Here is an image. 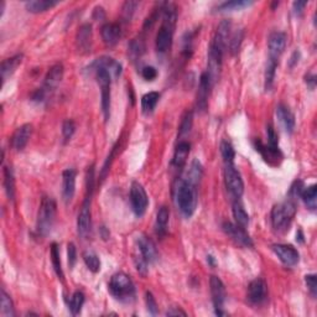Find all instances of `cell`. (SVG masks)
I'll return each instance as SVG.
<instances>
[{"label": "cell", "instance_id": "obj_55", "mask_svg": "<svg viewBox=\"0 0 317 317\" xmlns=\"http://www.w3.org/2000/svg\"><path fill=\"white\" fill-rule=\"evenodd\" d=\"M296 240H299L300 243H304V235H302L301 231H299V234H296Z\"/></svg>", "mask_w": 317, "mask_h": 317}, {"label": "cell", "instance_id": "obj_25", "mask_svg": "<svg viewBox=\"0 0 317 317\" xmlns=\"http://www.w3.org/2000/svg\"><path fill=\"white\" fill-rule=\"evenodd\" d=\"M91 67H104L107 71L111 74V76L113 75L116 78L119 77L120 74H122V66H120V63L111 57L98 58V60H95L91 64Z\"/></svg>", "mask_w": 317, "mask_h": 317}, {"label": "cell", "instance_id": "obj_16", "mask_svg": "<svg viewBox=\"0 0 317 317\" xmlns=\"http://www.w3.org/2000/svg\"><path fill=\"white\" fill-rule=\"evenodd\" d=\"M269 46V57H273L279 60L280 55L284 52L286 46V35L284 32L275 31L270 33L268 41Z\"/></svg>", "mask_w": 317, "mask_h": 317}, {"label": "cell", "instance_id": "obj_47", "mask_svg": "<svg viewBox=\"0 0 317 317\" xmlns=\"http://www.w3.org/2000/svg\"><path fill=\"white\" fill-rule=\"evenodd\" d=\"M305 283H306V286L310 291V294L313 297L316 296L317 294V279H316V275L313 274H308L305 276Z\"/></svg>", "mask_w": 317, "mask_h": 317}, {"label": "cell", "instance_id": "obj_5", "mask_svg": "<svg viewBox=\"0 0 317 317\" xmlns=\"http://www.w3.org/2000/svg\"><path fill=\"white\" fill-rule=\"evenodd\" d=\"M91 68H94L95 71V77H97L98 85L100 87L102 111L105 120H108L109 112H111V74L104 67H91Z\"/></svg>", "mask_w": 317, "mask_h": 317}, {"label": "cell", "instance_id": "obj_54", "mask_svg": "<svg viewBox=\"0 0 317 317\" xmlns=\"http://www.w3.org/2000/svg\"><path fill=\"white\" fill-rule=\"evenodd\" d=\"M299 57H300V52H297V51L294 52L293 56H291V58H290V62H289V66L290 67L295 66V64L297 63V61H299Z\"/></svg>", "mask_w": 317, "mask_h": 317}, {"label": "cell", "instance_id": "obj_38", "mask_svg": "<svg viewBox=\"0 0 317 317\" xmlns=\"http://www.w3.org/2000/svg\"><path fill=\"white\" fill-rule=\"evenodd\" d=\"M51 262L52 266L55 269L56 274L60 277L61 280H63V271H62V266H61V259H60V249H58V245L56 243H52L51 245Z\"/></svg>", "mask_w": 317, "mask_h": 317}, {"label": "cell", "instance_id": "obj_8", "mask_svg": "<svg viewBox=\"0 0 317 317\" xmlns=\"http://www.w3.org/2000/svg\"><path fill=\"white\" fill-rule=\"evenodd\" d=\"M209 286H211V295H212V301H213V306H215L216 310V315L222 316L224 315V312L222 311L224 302H226V288H224V284L222 283V280L220 279L216 275H212L211 279H209Z\"/></svg>", "mask_w": 317, "mask_h": 317}, {"label": "cell", "instance_id": "obj_50", "mask_svg": "<svg viewBox=\"0 0 317 317\" xmlns=\"http://www.w3.org/2000/svg\"><path fill=\"white\" fill-rule=\"evenodd\" d=\"M266 134H268V145H270V147L273 148H279V145H277L279 144L277 135L271 125H269V127L266 128Z\"/></svg>", "mask_w": 317, "mask_h": 317}, {"label": "cell", "instance_id": "obj_26", "mask_svg": "<svg viewBox=\"0 0 317 317\" xmlns=\"http://www.w3.org/2000/svg\"><path fill=\"white\" fill-rule=\"evenodd\" d=\"M22 61V55H16L14 57L8 58L2 62V67H0V72H2V80L3 82L8 80V77H10L11 75L15 72V69L18 68L19 64Z\"/></svg>", "mask_w": 317, "mask_h": 317}, {"label": "cell", "instance_id": "obj_15", "mask_svg": "<svg viewBox=\"0 0 317 317\" xmlns=\"http://www.w3.org/2000/svg\"><path fill=\"white\" fill-rule=\"evenodd\" d=\"M229 31H231V21L229 20L221 21L217 30H216L215 38H213L211 43L212 46H215L216 49L224 53L227 49V45H228Z\"/></svg>", "mask_w": 317, "mask_h": 317}, {"label": "cell", "instance_id": "obj_6", "mask_svg": "<svg viewBox=\"0 0 317 317\" xmlns=\"http://www.w3.org/2000/svg\"><path fill=\"white\" fill-rule=\"evenodd\" d=\"M224 184L227 190L234 198H239L244 192V184L239 171L233 164H226L224 166Z\"/></svg>", "mask_w": 317, "mask_h": 317}, {"label": "cell", "instance_id": "obj_7", "mask_svg": "<svg viewBox=\"0 0 317 317\" xmlns=\"http://www.w3.org/2000/svg\"><path fill=\"white\" fill-rule=\"evenodd\" d=\"M130 203L131 209L135 213L136 217H142L147 212L149 206V197L147 191L139 182H133L130 186Z\"/></svg>", "mask_w": 317, "mask_h": 317}, {"label": "cell", "instance_id": "obj_48", "mask_svg": "<svg viewBox=\"0 0 317 317\" xmlns=\"http://www.w3.org/2000/svg\"><path fill=\"white\" fill-rule=\"evenodd\" d=\"M67 257H68L69 268H74L76 262H77V249L74 243H68L67 245Z\"/></svg>", "mask_w": 317, "mask_h": 317}, {"label": "cell", "instance_id": "obj_36", "mask_svg": "<svg viewBox=\"0 0 317 317\" xmlns=\"http://www.w3.org/2000/svg\"><path fill=\"white\" fill-rule=\"evenodd\" d=\"M145 52V41L143 40V38H136L134 40H131L130 45H129V53H130V57L136 60L143 56V53Z\"/></svg>", "mask_w": 317, "mask_h": 317}, {"label": "cell", "instance_id": "obj_33", "mask_svg": "<svg viewBox=\"0 0 317 317\" xmlns=\"http://www.w3.org/2000/svg\"><path fill=\"white\" fill-rule=\"evenodd\" d=\"M4 187L9 200L14 201V197H15V180H14V173L10 167H4Z\"/></svg>", "mask_w": 317, "mask_h": 317}, {"label": "cell", "instance_id": "obj_20", "mask_svg": "<svg viewBox=\"0 0 317 317\" xmlns=\"http://www.w3.org/2000/svg\"><path fill=\"white\" fill-rule=\"evenodd\" d=\"M77 47L78 51L89 52L92 47V26L89 24H83L77 32Z\"/></svg>", "mask_w": 317, "mask_h": 317}, {"label": "cell", "instance_id": "obj_11", "mask_svg": "<svg viewBox=\"0 0 317 317\" xmlns=\"http://www.w3.org/2000/svg\"><path fill=\"white\" fill-rule=\"evenodd\" d=\"M212 82L209 80V76L207 72L201 75L200 77V85H198V91H197V97H196V108L198 112L203 113L207 111V107H208V95H209V89L212 87Z\"/></svg>", "mask_w": 317, "mask_h": 317}, {"label": "cell", "instance_id": "obj_12", "mask_svg": "<svg viewBox=\"0 0 317 317\" xmlns=\"http://www.w3.org/2000/svg\"><path fill=\"white\" fill-rule=\"evenodd\" d=\"M273 251L286 266H294L299 263V252L293 245H288V244H274Z\"/></svg>", "mask_w": 317, "mask_h": 317}, {"label": "cell", "instance_id": "obj_53", "mask_svg": "<svg viewBox=\"0 0 317 317\" xmlns=\"http://www.w3.org/2000/svg\"><path fill=\"white\" fill-rule=\"evenodd\" d=\"M306 83L310 88H315L316 86V76L315 75H307L306 76Z\"/></svg>", "mask_w": 317, "mask_h": 317}, {"label": "cell", "instance_id": "obj_34", "mask_svg": "<svg viewBox=\"0 0 317 317\" xmlns=\"http://www.w3.org/2000/svg\"><path fill=\"white\" fill-rule=\"evenodd\" d=\"M253 5V2H245V0H233V2H224L217 7L218 11H233L242 10Z\"/></svg>", "mask_w": 317, "mask_h": 317}, {"label": "cell", "instance_id": "obj_9", "mask_svg": "<svg viewBox=\"0 0 317 317\" xmlns=\"http://www.w3.org/2000/svg\"><path fill=\"white\" fill-rule=\"evenodd\" d=\"M222 228L224 233L231 238L233 242L237 243L238 245L245 246V248H252L253 246V240L249 237L248 233L245 232V228H242L238 224L231 222H224Z\"/></svg>", "mask_w": 317, "mask_h": 317}, {"label": "cell", "instance_id": "obj_42", "mask_svg": "<svg viewBox=\"0 0 317 317\" xmlns=\"http://www.w3.org/2000/svg\"><path fill=\"white\" fill-rule=\"evenodd\" d=\"M192 123H193V114L192 112H186L185 113L184 118L181 120V125H180V130H179V135L182 136L185 134L190 133L191 128H192Z\"/></svg>", "mask_w": 317, "mask_h": 317}, {"label": "cell", "instance_id": "obj_56", "mask_svg": "<svg viewBox=\"0 0 317 317\" xmlns=\"http://www.w3.org/2000/svg\"><path fill=\"white\" fill-rule=\"evenodd\" d=\"M207 262L211 264V266H215V258H213L212 255H208V257H207Z\"/></svg>", "mask_w": 317, "mask_h": 317}, {"label": "cell", "instance_id": "obj_21", "mask_svg": "<svg viewBox=\"0 0 317 317\" xmlns=\"http://www.w3.org/2000/svg\"><path fill=\"white\" fill-rule=\"evenodd\" d=\"M257 150L262 154V156L264 158L266 162H269L270 165H279V162L281 161L283 155L280 153L279 148H273L270 145H264L262 142L258 140L257 143Z\"/></svg>", "mask_w": 317, "mask_h": 317}, {"label": "cell", "instance_id": "obj_41", "mask_svg": "<svg viewBox=\"0 0 317 317\" xmlns=\"http://www.w3.org/2000/svg\"><path fill=\"white\" fill-rule=\"evenodd\" d=\"M243 39H244L243 30H237V31L231 36V40H229V52H231L232 55H235V53L239 51Z\"/></svg>", "mask_w": 317, "mask_h": 317}, {"label": "cell", "instance_id": "obj_37", "mask_svg": "<svg viewBox=\"0 0 317 317\" xmlns=\"http://www.w3.org/2000/svg\"><path fill=\"white\" fill-rule=\"evenodd\" d=\"M83 304H85V294L82 291H76L71 297V301H69V311H71L72 315H78L81 312Z\"/></svg>", "mask_w": 317, "mask_h": 317}, {"label": "cell", "instance_id": "obj_43", "mask_svg": "<svg viewBox=\"0 0 317 317\" xmlns=\"http://www.w3.org/2000/svg\"><path fill=\"white\" fill-rule=\"evenodd\" d=\"M137 7V3L136 2H125L124 5H123V11H122V16H123V20L125 22L130 21L131 20V16H133L134 11H135Z\"/></svg>", "mask_w": 317, "mask_h": 317}, {"label": "cell", "instance_id": "obj_13", "mask_svg": "<svg viewBox=\"0 0 317 317\" xmlns=\"http://www.w3.org/2000/svg\"><path fill=\"white\" fill-rule=\"evenodd\" d=\"M136 245L139 253L143 255V258L147 260L149 264H150V263H154L158 259V249H156V245L148 235L145 234L139 235V237L136 238Z\"/></svg>", "mask_w": 317, "mask_h": 317}, {"label": "cell", "instance_id": "obj_1", "mask_svg": "<svg viewBox=\"0 0 317 317\" xmlns=\"http://www.w3.org/2000/svg\"><path fill=\"white\" fill-rule=\"evenodd\" d=\"M173 192H175V201L179 209L185 217L190 218L197 207V185L187 179H180L176 182Z\"/></svg>", "mask_w": 317, "mask_h": 317}, {"label": "cell", "instance_id": "obj_49", "mask_svg": "<svg viewBox=\"0 0 317 317\" xmlns=\"http://www.w3.org/2000/svg\"><path fill=\"white\" fill-rule=\"evenodd\" d=\"M142 76H143V78H144V80L154 81L156 77H158V71H156L155 67L147 66V67H144V68H143Z\"/></svg>", "mask_w": 317, "mask_h": 317}, {"label": "cell", "instance_id": "obj_3", "mask_svg": "<svg viewBox=\"0 0 317 317\" xmlns=\"http://www.w3.org/2000/svg\"><path fill=\"white\" fill-rule=\"evenodd\" d=\"M108 290L112 296L120 301H130L135 295V288L130 276L125 273H117L111 277Z\"/></svg>", "mask_w": 317, "mask_h": 317}, {"label": "cell", "instance_id": "obj_30", "mask_svg": "<svg viewBox=\"0 0 317 317\" xmlns=\"http://www.w3.org/2000/svg\"><path fill=\"white\" fill-rule=\"evenodd\" d=\"M232 211H233V217H234V220H235V223H237L239 227H242V228H245V227L249 224V216L245 209H244L243 204L240 203L239 201H235L234 203H233Z\"/></svg>", "mask_w": 317, "mask_h": 317}, {"label": "cell", "instance_id": "obj_52", "mask_svg": "<svg viewBox=\"0 0 317 317\" xmlns=\"http://www.w3.org/2000/svg\"><path fill=\"white\" fill-rule=\"evenodd\" d=\"M166 315L167 316H179V315L186 316V312H185V311L180 310V308H178V307H171L170 310H167Z\"/></svg>", "mask_w": 317, "mask_h": 317}, {"label": "cell", "instance_id": "obj_14", "mask_svg": "<svg viewBox=\"0 0 317 317\" xmlns=\"http://www.w3.org/2000/svg\"><path fill=\"white\" fill-rule=\"evenodd\" d=\"M63 78V66L61 63L55 64L50 68V71L47 72L46 77H45L44 86L41 88L46 92L47 95L51 93L52 91H55V88H57V86L60 85L61 81Z\"/></svg>", "mask_w": 317, "mask_h": 317}, {"label": "cell", "instance_id": "obj_4", "mask_svg": "<svg viewBox=\"0 0 317 317\" xmlns=\"http://www.w3.org/2000/svg\"><path fill=\"white\" fill-rule=\"evenodd\" d=\"M56 211H57L56 202L51 197H44L41 201L40 209H39L38 223H36L38 233L43 237H46L52 231L56 218Z\"/></svg>", "mask_w": 317, "mask_h": 317}, {"label": "cell", "instance_id": "obj_2", "mask_svg": "<svg viewBox=\"0 0 317 317\" xmlns=\"http://www.w3.org/2000/svg\"><path fill=\"white\" fill-rule=\"evenodd\" d=\"M296 215L295 201L289 198L285 202L275 204L271 211V226L275 231H286Z\"/></svg>", "mask_w": 317, "mask_h": 317}, {"label": "cell", "instance_id": "obj_45", "mask_svg": "<svg viewBox=\"0 0 317 317\" xmlns=\"http://www.w3.org/2000/svg\"><path fill=\"white\" fill-rule=\"evenodd\" d=\"M75 131H76V124L74 120H71V119L64 120L62 124V135L64 137V142L71 140V137L74 136Z\"/></svg>", "mask_w": 317, "mask_h": 317}, {"label": "cell", "instance_id": "obj_46", "mask_svg": "<svg viewBox=\"0 0 317 317\" xmlns=\"http://www.w3.org/2000/svg\"><path fill=\"white\" fill-rule=\"evenodd\" d=\"M145 302H147V307L148 311L151 313V315H156L158 313V304H156L155 297L153 296V294L148 293L145 294Z\"/></svg>", "mask_w": 317, "mask_h": 317}, {"label": "cell", "instance_id": "obj_27", "mask_svg": "<svg viewBox=\"0 0 317 317\" xmlns=\"http://www.w3.org/2000/svg\"><path fill=\"white\" fill-rule=\"evenodd\" d=\"M57 4L58 2H53V0H32V2H27L25 4V8L29 13L39 14L50 10Z\"/></svg>", "mask_w": 317, "mask_h": 317}, {"label": "cell", "instance_id": "obj_22", "mask_svg": "<svg viewBox=\"0 0 317 317\" xmlns=\"http://www.w3.org/2000/svg\"><path fill=\"white\" fill-rule=\"evenodd\" d=\"M172 36H173V30L164 26V25H161L158 35H156V41H155L158 52L165 53L167 50L170 49L171 44H172Z\"/></svg>", "mask_w": 317, "mask_h": 317}, {"label": "cell", "instance_id": "obj_51", "mask_svg": "<svg viewBox=\"0 0 317 317\" xmlns=\"http://www.w3.org/2000/svg\"><path fill=\"white\" fill-rule=\"evenodd\" d=\"M307 5V2H295L293 4L294 7V10H295V13L299 15V14L302 13V10H304V8Z\"/></svg>", "mask_w": 317, "mask_h": 317}, {"label": "cell", "instance_id": "obj_29", "mask_svg": "<svg viewBox=\"0 0 317 317\" xmlns=\"http://www.w3.org/2000/svg\"><path fill=\"white\" fill-rule=\"evenodd\" d=\"M169 218H170L169 208L162 206L161 208L159 209L158 216H156V233H158V235H160V237H164V235L166 234Z\"/></svg>", "mask_w": 317, "mask_h": 317}, {"label": "cell", "instance_id": "obj_39", "mask_svg": "<svg viewBox=\"0 0 317 317\" xmlns=\"http://www.w3.org/2000/svg\"><path fill=\"white\" fill-rule=\"evenodd\" d=\"M15 315V308H14V304L10 296L4 290H2V316L14 317Z\"/></svg>", "mask_w": 317, "mask_h": 317}, {"label": "cell", "instance_id": "obj_40", "mask_svg": "<svg viewBox=\"0 0 317 317\" xmlns=\"http://www.w3.org/2000/svg\"><path fill=\"white\" fill-rule=\"evenodd\" d=\"M221 154H222L224 164H233L235 153L231 143L227 142V140H223V142L221 143Z\"/></svg>", "mask_w": 317, "mask_h": 317}, {"label": "cell", "instance_id": "obj_19", "mask_svg": "<svg viewBox=\"0 0 317 317\" xmlns=\"http://www.w3.org/2000/svg\"><path fill=\"white\" fill-rule=\"evenodd\" d=\"M32 133V125L31 124H24L19 127L15 130V133L11 136V147L15 150L20 151L27 145L30 136Z\"/></svg>", "mask_w": 317, "mask_h": 317}, {"label": "cell", "instance_id": "obj_24", "mask_svg": "<svg viewBox=\"0 0 317 317\" xmlns=\"http://www.w3.org/2000/svg\"><path fill=\"white\" fill-rule=\"evenodd\" d=\"M190 150H191L190 143H187V142L179 143L178 147H176L175 149V154H173V159H172L173 166L178 167V169L184 167L185 164H186L187 159H189Z\"/></svg>", "mask_w": 317, "mask_h": 317}, {"label": "cell", "instance_id": "obj_23", "mask_svg": "<svg viewBox=\"0 0 317 317\" xmlns=\"http://www.w3.org/2000/svg\"><path fill=\"white\" fill-rule=\"evenodd\" d=\"M276 117L283 124V127L289 134H291L295 129V117L291 113L290 109L285 104H279L276 107Z\"/></svg>", "mask_w": 317, "mask_h": 317}, {"label": "cell", "instance_id": "obj_31", "mask_svg": "<svg viewBox=\"0 0 317 317\" xmlns=\"http://www.w3.org/2000/svg\"><path fill=\"white\" fill-rule=\"evenodd\" d=\"M159 99H160V93H158V92H149V93L143 95V98H142L143 113L144 114L153 113L156 104H158Z\"/></svg>", "mask_w": 317, "mask_h": 317}, {"label": "cell", "instance_id": "obj_44", "mask_svg": "<svg viewBox=\"0 0 317 317\" xmlns=\"http://www.w3.org/2000/svg\"><path fill=\"white\" fill-rule=\"evenodd\" d=\"M133 257H134V263H135V266H136V270L145 276V275L148 274L149 263L144 259V258H143V255L139 253V251H137Z\"/></svg>", "mask_w": 317, "mask_h": 317}, {"label": "cell", "instance_id": "obj_10", "mask_svg": "<svg viewBox=\"0 0 317 317\" xmlns=\"http://www.w3.org/2000/svg\"><path fill=\"white\" fill-rule=\"evenodd\" d=\"M268 297V285L264 279L257 277L248 286L246 299L252 305H262Z\"/></svg>", "mask_w": 317, "mask_h": 317}, {"label": "cell", "instance_id": "obj_28", "mask_svg": "<svg viewBox=\"0 0 317 317\" xmlns=\"http://www.w3.org/2000/svg\"><path fill=\"white\" fill-rule=\"evenodd\" d=\"M300 197L305 202L306 207L311 211H315L317 207V187L316 185H311L308 187H304L300 193Z\"/></svg>", "mask_w": 317, "mask_h": 317}, {"label": "cell", "instance_id": "obj_35", "mask_svg": "<svg viewBox=\"0 0 317 317\" xmlns=\"http://www.w3.org/2000/svg\"><path fill=\"white\" fill-rule=\"evenodd\" d=\"M83 260H85L87 268L92 271V273H98L100 270V260L98 255L92 251H86L83 253Z\"/></svg>", "mask_w": 317, "mask_h": 317}, {"label": "cell", "instance_id": "obj_18", "mask_svg": "<svg viewBox=\"0 0 317 317\" xmlns=\"http://www.w3.org/2000/svg\"><path fill=\"white\" fill-rule=\"evenodd\" d=\"M100 35H102L103 43L107 46L112 47L116 46L119 43L120 38H122V29L116 22H108V24L103 25L100 29Z\"/></svg>", "mask_w": 317, "mask_h": 317}, {"label": "cell", "instance_id": "obj_32", "mask_svg": "<svg viewBox=\"0 0 317 317\" xmlns=\"http://www.w3.org/2000/svg\"><path fill=\"white\" fill-rule=\"evenodd\" d=\"M277 63H279V60H276V58H273V57H269L268 63H266V69H265V89L266 91H270L271 87H273L275 71H276Z\"/></svg>", "mask_w": 317, "mask_h": 317}, {"label": "cell", "instance_id": "obj_17", "mask_svg": "<svg viewBox=\"0 0 317 317\" xmlns=\"http://www.w3.org/2000/svg\"><path fill=\"white\" fill-rule=\"evenodd\" d=\"M76 175L74 169H67L62 173V197L66 203L72 201L76 192Z\"/></svg>", "mask_w": 317, "mask_h": 317}]
</instances>
